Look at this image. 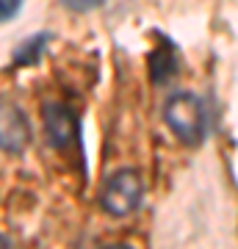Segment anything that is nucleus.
<instances>
[{"label": "nucleus", "mask_w": 238, "mask_h": 249, "mask_svg": "<svg viewBox=\"0 0 238 249\" xmlns=\"http://www.w3.org/2000/svg\"><path fill=\"white\" fill-rule=\"evenodd\" d=\"M164 122L183 144L197 147L208 136V108L194 91H175L164 106Z\"/></svg>", "instance_id": "obj_1"}, {"label": "nucleus", "mask_w": 238, "mask_h": 249, "mask_svg": "<svg viewBox=\"0 0 238 249\" xmlns=\"http://www.w3.org/2000/svg\"><path fill=\"white\" fill-rule=\"evenodd\" d=\"M144 196V183H141L136 169H119L106 180V186L100 191V208L108 216H130L136 208L141 205Z\"/></svg>", "instance_id": "obj_2"}, {"label": "nucleus", "mask_w": 238, "mask_h": 249, "mask_svg": "<svg viewBox=\"0 0 238 249\" xmlns=\"http://www.w3.org/2000/svg\"><path fill=\"white\" fill-rule=\"evenodd\" d=\"M42 127H44V139L53 150H67L78 142V116H75L72 108L61 106V103L44 106Z\"/></svg>", "instance_id": "obj_3"}, {"label": "nucleus", "mask_w": 238, "mask_h": 249, "mask_svg": "<svg viewBox=\"0 0 238 249\" xmlns=\"http://www.w3.org/2000/svg\"><path fill=\"white\" fill-rule=\"evenodd\" d=\"M28 139H31V130H28L25 114L17 106L3 103V122H0V144H3V152L19 155V152L25 150Z\"/></svg>", "instance_id": "obj_4"}, {"label": "nucleus", "mask_w": 238, "mask_h": 249, "mask_svg": "<svg viewBox=\"0 0 238 249\" xmlns=\"http://www.w3.org/2000/svg\"><path fill=\"white\" fill-rule=\"evenodd\" d=\"M177 67H180V58H177V50L175 45H164L150 55V75H152V83H169V80L177 75Z\"/></svg>", "instance_id": "obj_5"}, {"label": "nucleus", "mask_w": 238, "mask_h": 249, "mask_svg": "<svg viewBox=\"0 0 238 249\" xmlns=\"http://www.w3.org/2000/svg\"><path fill=\"white\" fill-rule=\"evenodd\" d=\"M47 42H50V34H36L34 39H25V42L17 47L14 64H19V67H31V64H36Z\"/></svg>", "instance_id": "obj_6"}, {"label": "nucleus", "mask_w": 238, "mask_h": 249, "mask_svg": "<svg viewBox=\"0 0 238 249\" xmlns=\"http://www.w3.org/2000/svg\"><path fill=\"white\" fill-rule=\"evenodd\" d=\"M106 0H61V6L64 9H70V11H78V14H83V11H92V9H97V6H103Z\"/></svg>", "instance_id": "obj_7"}, {"label": "nucleus", "mask_w": 238, "mask_h": 249, "mask_svg": "<svg viewBox=\"0 0 238 249\" xmlns=\"http://www.w3.org/2000/svg\"><path fill=\"white\" fill-rule=\"evenodd\" d=\"M19 6H22V0H0V19L11 22L19 14Z\"/></svg>", "instance_id": "obj_8"}]
</instances>
